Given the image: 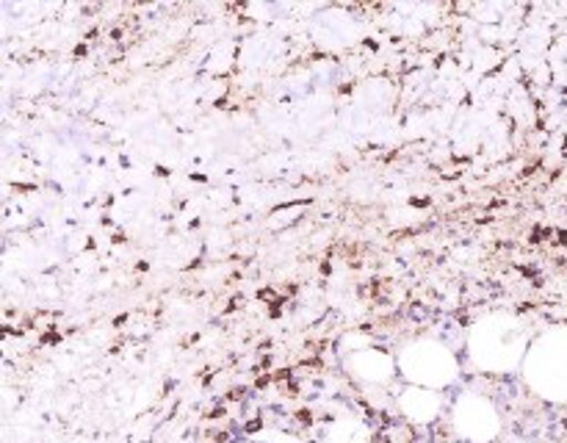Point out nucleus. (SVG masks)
Here are the masks:
<instances>
[{
	"instance_id": "nucleus-1",
	"label": "nucleus",
	"mask_w": 567,
	"mask_h": 443,
	"mask_svg": "<svg viewBox=\"0 0 567 443\" xmlns=\"http://www.w3.org/2000/svg\"><path fill=\"white\" fill-rule=\"evenodd\" d=\"M532 341L535 338L520 316L493 310L468 327L465 354H468V363L482 374L507 377L524 369Z\"/></svg>"
},
{
	"instance_id": "nucleus-2",
	"label": "nucleus",
	"mask_w": 567,
	"mask_h": 443,
	"mask_svg": "<svg viewBox=\"0 0 567 443\" xmlns=\"http://www.w3.org/2000/svg\"><path fill=\"white\" fill-rule=\"evenodd\" d=\"M396 363L404 385L432 388V391L443 393L457 385L460 374H463V363H460L457 352L443 338L435 336L408 338L396 349Z\"/></svg>"
},
{
	"instance_id": "nucleus-3",
	"label": "nucleus",
	"mask_w": 567,
	"mask_h": 443,
	"mask_svg": "<svg viewBox=\"0 0 567 443\" xmlns=\"http://www.w3.org/2000/svg\"><path fill=\"white\" fill-rule=\"evenodd\" d=\"M520 374L543 402L567 404V324L535 336Z\"/></svg>"
},
{
	"instance_id": "nucleus-4",
	"label": "nucleus",
	"mask_w": 567,
	"mask_h": 443,
	"mask_svg": "<svg viewBox=\"0 0 567 443\" xmlns=\"http://www.w3.org/2000/svg\"><path fill=\"white\" fill-rule=\"evenodd\" d=\"M449 424L460 443H498L504 435V419L498 404L487 393L465 388L454 396Z\"/></svg>"
},
{
	"instance_id": "nucleus-5",
	"label": "nucleus",
	"mask_w": 567,
	"mask_h": 443,
	"mask_svg": "<svg viewBox=\"0 0 567 443\" xmlns=\"http://www.w3.org/2000/svg\"><path fill=\"white\" fill-rule=\"evenodd\" d=\"M343 371L349 380H354L363 388H388L399 380L396 354L382 347L360 349V352L343 354Z\"/></svg>"
},
{
	"instance_id": "nucleus-6",
	"label": "nucleus",
	"mask_w": 567,
	"mask_h": 443,
	"mask_svg": "<svg viewBox=\"0 0 567 443\" xmlns=\"http://www.w3.org/2000/svg\"><path fill=\"white\" fill-rule=\"evenodd\" d=\"M396 410L402 413V419L408 424L415 426H430L446 410V396L443 391H432V388H419V385H404L396 393Z\"/></svg>"
},
{
	"instance_id": "nucleus-7",
	"label": "nucleus",
	"mask_w": 567,
	"mask_h": 443,
	"mask_svg": "<svg viewBox=\"0 0 567 443\" xmlns=\"http://www.w3.org/2000/svg\"><path fill=\"white\" fill-rule=\"evenodd\" d=\"M324 443H371V426L354 410L332 404V415L324 421Z\"/></svg>"
},
{
	"instance_id": "nucleus-8",
	"label": "nucleus",
	"mask_w": 567,
	"mask_h": 443,
	"mask_svg": "<svg viewBox=\"0 0 567 443\" xmlns=\"http://www.w3.org/2000/svg\"><path fill=\"white\" fill-rule=\"evenodd\" d=\"M241 443H308L305 437L293 435L288 430H275V426H266V430H258L255 435L244 437Z\"/></svg>"
},
{
	"instance_id": "nucleus-9",
	"label": "nucleus",
	"mask_w": 567,
	"mask_h": 443,
	"mask_svg": "<svg viewBox=\"0 0 567 443\" xmlns=\"http://www.w3.org/2000/svg\"><path fill=\"white\" fill-rule=\"evenodd\" d=\"M374 347V338L365 336V332H347V336L341 338V343H338V352L343 354H352V352H360V349H369Z\"/></svg>"
},
{
	"instance_id": "nucleus-10",
	"label": "nucleus",
	"mask_w": 567,
	"mask_h": 443,
	"mask_svg": "<svg viewBox=\"0 0 567 443\" xmlns=\"http://www.w3.org/2000/svg\"><path fill=\"white\" fill-rule=\"evenodd\" d=\"M502 443H535V441H526V437H507V441Z\"/></svg>"
},
{
	"instance_id": "nucleus-11",
	"label": "nucleus",
	"mask_w": 567,
	"mask_h": 443,
	"mask_svg": "<svg viewBox=\"0 0 567 443\" xmlns=\"http://www.w3.org/2000/svg\"><path fill=\"white\" fill-rule=\"evenodd\" d=\"M457 443H460V441H457Z\"/></svg>"
}]
</instances>
